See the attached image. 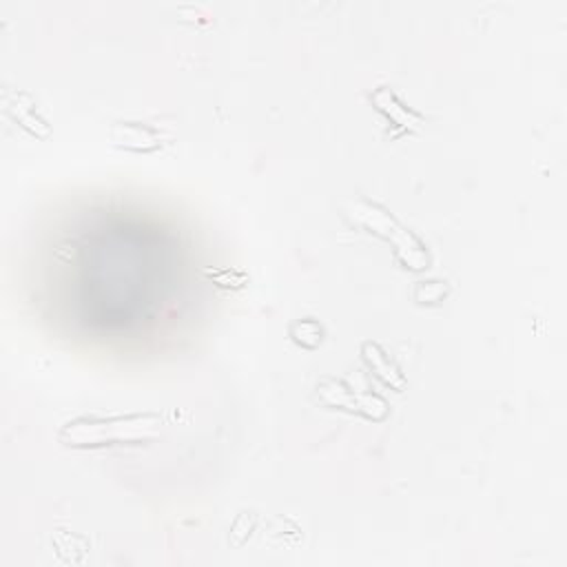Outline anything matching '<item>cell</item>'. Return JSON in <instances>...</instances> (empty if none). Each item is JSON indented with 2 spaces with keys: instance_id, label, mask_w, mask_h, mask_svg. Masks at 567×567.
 Returning a JSON list of instances; mask_svg holds the SVG:
<instances>
[{
  "instance_id": "obj_1",
  "label": "cell",
  "mask_w": 567,
  "mask_h": 567,
  "mask_svg": "<svg viewBox=\"0 0 567 567\" xmlns=\"http://www.w3.org/2000/svg\"><path fill=\"white\" fill-rule=\"evenodd\" d=\"M354 217L363 221L368 228H372L374 233L392 239L405 264H410L412 268H423V261H425L423 246L405 228H401L390 215H385L377 206H354Z\"/></svg>"
}]
</instances>
